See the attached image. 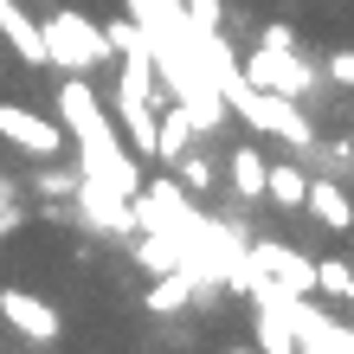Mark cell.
<instances>
[{"mask_svg":"<svg viewBox=\"0 0 354 354\" xmlns=\"http://www.w3.org/2000/svg\"><path fill=\"white\" fill-rule=\"evenodd\" d=\"M219 97H225V110H239L258 136L290 142V149H316V122L297 110V97H277V91L245 84V65H239V77H225V84H219Z\"/></svg>","mask_w":354,"mask_h":354,"instance_id":"6da1fadb","label":"cell"},{"mask_svg":"<svg viewBox=\"0 0 354 354\" xmlns=\"http://www.w3.org/2000/svg\"><path fill=\"white\" fill-rule=\"evenodd\" d=\"M39 39H46V65H58L65 77H91V71H103L116 58L103 26L91 13H77V7H52L39 19Z\"/></svg>","mask_w":354,"mask_h":354,"instance_id":"7a4b0ae2","label":"cell"},{"mask_svg":"<svg viewBox=\"0 0 354 354\" xmlns=\"http://www.w3.org/2000/svg\"><path fill=\"white\" fill-rule=\"evenodd\" d=\"M71 161H77V174H84V180L110 187V194H122V200L142 194V161L129 155V142H122L116 129L77 136V142H71Z\"/></svg>","mask_w":354,"mask_h":354,"instance_id":"3957f363","label":"cell"},{"mask_svg":"<svg viewBox=\"0 0 354 354\" xmlns=\"http://www.w3.org/2000/svg\"><path fill=\"white\" fill-rule=\"evenodd\" d=\"M239 65H245V84H258V91H277V97H309L316 91V65H303L297 52L258 46V52H245Z\"/></svg>","mask_w":354,"mask_h":354,"instance_id":"277c9868","label":"cell"},{"mask_svg":"<svg viewBox=\"0 0 354 354\" xmlns=\"http://www.w3.org/2000/svg\"><path fill=\"white\" fill-rule=\"evenodd\" d=\"M0 142H13V149H26V155H39V161L71 149V136L58 129L52 116L26 110V103H7V97H0Z\"/></svg>","mask_w":354,"mask_h":354,"instance_id":"5b68a950","label":"cell"},{"mask_svg":"<svg viewBox=\"0 0 354 354\" xmlns=\"http://www.w3.org/2000/svg\"><path fill=\"white\" fill-rule=\"evenodd\" d=\"M71 206L84 213V225H91V232H103V239H136V213H129V200H122V194H110V187L77 180Z\"/></svg>","mask_w":354,"mask_h":354,"instance_id":"8992f818","label":"cell"},{"mask_svg":"<svg viewBox=\"0 0 354 354\" xmlns=\"http://www.w3.org/2000/svg\"><path fill=\"white\" fill-rule=\"evenodd\" d=\"M58 129H65L71 142L77 136H97V129H110V110H103V97H97V84L91 77H65V84H58Z\"/></svg>","mask_w":354,"mask_h":354,"instance_id":"52a82bcc","label":"cell"},{"mask_svg":"<svg viewBox=\"0 0 354 354\" xmlns=\"http://www.w3.org/2000/svg\"><path fill=\"white\" fill-rule=\"evenodd\" d=\"M0 322H7V328H19V335H26V342H58V328H65V322H58V309L46 303V297H32V290H0Z\"/></svg>","mask_w":354,"mask_h":354,"instance_id":"ba28073f","label":"cell"},{"mask_svg":"<svg viewBox=\"0 0 354 354\" xmlns=\"http://www.w3.org/2000/svg\"><path fill=\"white\" fill-rule=\"evenodd\" d=\"M303 213L316 219V225H328V232H354V200H348V187L328 180V174H309Z\"/></svg>","mask_w":354,"mask_h":354,"instance_id":"9c48e42d","label":"cell"},{"mask_svg":"<svg viewBox=\"0 0 354 354\" xmlns=\"http://www.w3.org/2000/svg\"><path fill=\"white\" fill-rule=\"evenodd\" d=\"M187 149H194V116H187L174 97H161L155 103V161L168 168V161L187 155Z\"/></svg>","mask_w":354,"mask_h":354,"instance_id":"30bf717a","label":"cell"},{"mask_svg":"<svg viewBox=\"0 0 354 354\" xmlns=\"http://www.w3.org/2000/svg\"><path fill=\"white\" fill-rule=\"evenodd\" d=\"M0 39L13 46V58H19L26 71L46 65V39H39V19H32L26 7H13V0H7V19H0Z\"/></svg>","mask_w":354,"mask_h":354,"instance_id":"8fae6325","label":"cell"},{"mask_svg":"<svg viewBox=\"0 0 354 354\" xmlns=\"http://www.w3.org/2000/svg\"><path fill=\"white\" fill-rule=\"evenodd\" d=\"M303 194H309V174L297 168V161H270V168H264V200H270V206L303 213Z\"/></svg>","mask_w":354,"mask_h":354,"instance_id":"7c38bea8","label":"cell"},{"mask_svg":"<svg viewBox=\"0 0 354 354\" xmlns=\"http://www.w3.org/2000/svg\"><path fill=\"white\" fill-rule=\"evenodd\" d=\"M194 297H200V283L187 277V270H168V277L149 283V297H142V303H149V316H180Z\"/></svg>","mask_w":354,"mask_h":354,"instance_id":"4fadbf2b","label":"cell"},{"mask_svg":"<svg viewBox=\"0 0 354 354\" xmlns=\"http://www.w3.org/2000/svg\"><path fill=\"white\" fill-rule=\"evenodd\" d=\"M264 149H232L225 155V180H232V194L239 200H264Z\"/></svg>","mask_w":354,"mask_h":354,"instance_id":"5bb4252c","label":"cell"},{"mask_svg":"<svg viewBox=\"0 0 354 354\" xmlns=\"http://www.w3.org/2000/svg\"><path fill=\"white\" fill-rule=\"evenodd\" d=\"M136 264L149 270V277H168V270H180V245L174 239H161V232H136Z\"/></svg>","mask_w":354,"mask_h":354,"instance_id":"9a60e30c","label":"cell"},{"mask_svg":"<svg viewBox=\"0 0 354 354\" xmlns=\"http://www.w3.org/2000/svg\"><path fill=\"white\" fill-rule=\"evenodd\" d=\"M168 168H174V180H180V187H187V194H194V200H200V194H213V161H206L200 149H187V155H174Z\"/></svg>","mask_w":354,"mask_h":354,"instance_id":"2e32d148","label":"cell"},{"mask_svg":"<svg viewBox=\"0 0 354 354\" xmlns=\"http://www.w3.org/2000/svg\"><path fill=\"white\" fill-rule=\"evenodd\" d=\"M77 180H84V174H77V161H71V168H32V194L39 200H71Z\"/></svg>","mask_w":354,"mask_h":354,"instance_id":"e0dca14e","label":"cell"},{"mask_svg":"<svg viewBox=\"0 0 354 354\" xmlns=\"http://www.w3.org/2000/svg\"><path fill=\"white\" fill-rule=\"evenodd\" d=\"M180 19L194 32H225V0H180Z\"/></svg>","mask_w":354,"mask_h":354,"instance_id":"ac0fdd59","label":"cell"},{"mask_svg":"<svg viewBox=\"0 0 354 354\" xmlns=\"http://www.w3.org/2000/svg\"><path fill=\"white\" fill-rule=\"evenodd\" d=\"M348 283H354L348 258H316V290H322V297H348Z\"/></svg>","mask_w":354,"mask_h":354,"instance_id":"d6986e66","label":"cell"},{"mask_svg":"<svg viewBox=\"0 0 354 354\" xmlns=\"http://www.w3.org/2000/svg\"><path fill=\"white\" fill-rule=\"evenodd\" d=\"M258 46H277V52H297V32H290L283 19H270V26L258 32Z\"/></svg>","mask_w":354,"mask_h":354,"instance_id":"ffe728a7","label":"cell"},{"mask_svg":"<svg viewBox=\"0 0 354 354\" xmlns=\"http://www.w3.org/2000/svg\"><path fill=\"white\" fill-rule=\"evenodd\" d=\"M328 77H335V84H348V91H354V52H335V58H328Z\"/></svg>","mask_w":354,"mask_h":354,"instance_id":"44dd1931","label":"cell"},{"mask_svg":"<svg viewBox=\"0 0 354 354\" xmlns=\"http://www.w3.org/2000/svg\"><path fill=\"white\" fill-rule=\"evenodd\" d=\"M7 213H13V180L0 174V219H7Z\"/></svg>","mask_w":354,"mask_h":354,"instance_id":"7402d4cb","label":"cell"},{"mask_svg":"<svg viewBox=\"0 0 354 354\" xmlns=\"http://www.w3.org/2000/svg\"><path fill=\"white\" fill-rule=\"evenodd\" d=\"M232 354H258V348H232Z\"/></svg>","mask_w":354,"mask_h":354,"instance_id":"603a6c76","label":"cell"},{"mask_svg":"<svg viewBox=\"0 0 354 354\" xmlns=\"http://www.w3.org/2000/svg\"><path fill=\"white\" fill-rule=\"evenodd\" d=\"M348 303H354V283H348Z\"/></svg>","mask_w":354,"mask_h":354,"instance_id":"cb8c5ba5","label":"cell"}]
</instances>
